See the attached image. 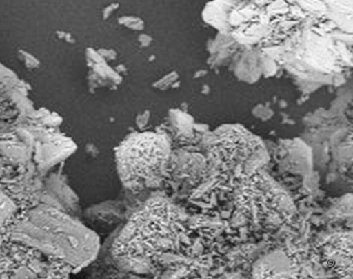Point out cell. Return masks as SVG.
<instances>
[{"label": "cell", "mask_w": 353, "mask_h": 279, "mask_svg": "<svg viewBox=\"0 0 353 279\" xmlns=\"http://www.w3.org/2000/svg\"><path fill=\"white\" fill-rule=\"evenodd\" d=\"M352 233L338 231L324 238L315 247L314 260L322 270L339 278H352Z\"/></svg>", "instance_id": "cell-5"}, {"label": "cell", "mask_w": 353, "mask_h": 279, "mask_svg": "<svg viewBox=\"0 0 353 279\" xmlns=\"http://www.w3.org/2000/svg\"><path fill=\"white\" fill-rule=\"evenodd\" d=\"M208 153V163L212 162L219 173L231 177L251 175L259 169L252 158L268 156L262 140L241 125L218 128L212 133Z\"/></svg>", "instance_id": "cell-4"}, {"label": "cell", "mask_w": 353, "mask_h": 279, "mask_svg": "<svg viewBox=\"0 0 353 279\" xmlns=\"http://www.w3.org/2000/svg\"><path fill=\"white\" fill-rule=\"evenodd\" d=\"M187 229L174 204L162 198L150 200L136 213L115 244L117 256L152 258L181 249Z\"/></svg>", "instance_id": "cell-1"}, {"label": "cell", "mask_w": 353, "mask_h": 279, "mask_svg": "<svg viewBox=\"0 0 353 279\" xmlns=\"http://www.w3.org/2000/svg\"><path fill=\"white\" fill-rule=\"evenodd\" d=\"M171 152L170 142L163 134L142 132L129 136L121 144L117 155L123 183L141 189L164 175Z\"/></svg>", "instance_id": "cell-3"}, {"label": "cell", "mask_w": 353, "mask_h": 279, "mask_svg": "<svg viewBox=\"0 0 353 279\" xmlns=\"http://www.w3.org/2000/svg\"><path fill=\"white\" fill-rule=\"evenodd\" d=\"M232 202L237 214L262 229H278L294 216V202L263 169L235 177Z\"/></svg>", "instance_id": "cell-2"}]
</instances>
